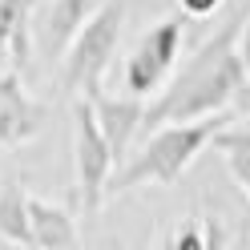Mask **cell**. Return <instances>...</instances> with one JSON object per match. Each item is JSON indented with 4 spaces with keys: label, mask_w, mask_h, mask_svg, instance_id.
<instances>
[{
    "label": "cell",
    "mask_w": 250,
    "mask_h": 250,
    "mask_svg": "<svg viewBox=\"0 0 250 250\" xmlns=\"http://www.w3.org/2000/svg\"><path fill=\"white\" fill-rule=\"evenodd\" d=\"M218 153L226 158L234 182L242 186V194L250 198V125H222L210 142Z\"/></svg>",
    "instance_id": "obj_12"
},
{
    "label": "cell",
    "mask_w": 250,
    "mask_h": 250,
    "mask_svg": "<svg viewBox=\"0 0 250 250\" xmlns=\"http://www.w3.org/2000/svg\"><path fill=\"white\" fill-rule=\"evenodd\" d=\"M0 238L17 246H33V198L17 178L0 186Z\"/></svg>",
    "instance_id": "obj_10"
},
{
    "label": "cell",
    "mask_w": 250,
    "mask_h": 250,
    "mask_svg": "<svg viewBox=\"0 0 250 250\" xmlns=\"http://www.w3.org/2000/svg\"><path fill=\"white\" fill-rule=\"evenodd\" d=\"M226 121H230L226 113H210L198 121L158 125L149 142L109 178V194H125V190H137V186H174Z\"/></svg>",
    "instance_id": "obj_2"
},
{
    "label": "cell",
    "mask_w": 250,
    "mask_h": 250,
    "mask_svg": "<svg viewBox=\"0 0 250 250\" xmlns=\"http://www.w3.org/2000/svg\"><path fill=\"white\" fill-rule=\"evenodd\" d=\"M238 33H242V17H234L182 69H174V77L146 105L149 129L169 125V121H198L210 113H226V105L246 89V77H250L238 53Z\"/></svg>",
    "instance_id": "obj_1"
},
{
    "label": "cell",
    "mask_w": 250,
    "mask_h": 250,
    "mask_svg": "<svg viewBox=\"0 0 250 250\" xmlns=\"http://www.w3.org/2000/svg\"><path fill=\"white\" fill-rule=\"evenodd\" d=\"M33 4L37 0H0V61L12 69L28 65V33H33Z\"/></svg>",
    "instance_id": "obj_9"
},
{
    "label": "cell",
    "mask_w": 250,
    "mask_h": 250,
    "mask_svg": "<svg viewBox=\"0 0 250 250\" xmlns=\"http://www.w3.org/2000/svg\"><path fill=\"white\" fill-rule=\"evenodd\" d=\"M44 125V105L24 93L21 73H0V149H17L33 142Z\"/></svg>",
    "instance_id": "obj_6"
},
{
    "label": "cell",
    "mask_w": 250,
    "mask_h": 250,
    "mask_svg": "<svg viewBox=\"0 0 250 250\" xmlns=\"http://www.w3.org/2000/svg\"><path fill=\"white\" fill-rule=\"evenodd\" d=\"M238 53H242L246 69H250V17H242V33H238Z\"/></svg>",
    "instance_id": "obj_14"
},
{
    "label": "cell",
    "mask_w": 250,
    "mask_h": 250,
    "mask_svg": "<svg viewBox=\"0 0 250 250\" xmlns=\"http://www.w3.org/2000/svg\"><path fill=\"white\" fill-rule=\"evenodd\" d=\"M182 17H162L149 33L133 44L129 61H125V93L149 97L158 93L178 69V53H182Z\"/></svg>",
    "instance_id": "obj_5"
},
{
    "label": "cell",
    "mask_w": 250,
    "mask_h": 250,
    "mask_svg": "<svg viewBox=\"0 0 250 250\" xmlns=\"http://www.w3.org/2000/svg\"><path fill=\"white\" fill-rule=\"evenodd\" d=\"M93 109H97V121H101L109 146H113L117 162H121L129 142H133V133L146 125L142 97H137V93H125V97H105V93H97V97H93Z\"/></svg>",
    "instance_id": "obj_7"
},
{
    "label": "cell",
    "mask_w": 250,
    "mask_h": 250,
    "mask_svg": "<svg viewBox=\"0 0 250 250\" xmlns=\"http://www.w3.org/2000/svg\"><path fill=\"white\" fill-rule=\"evenodd\" d=\"M178 4H182L186 17H210V12L222 4V0H178Z\"/></svg>",
    "instance_id": "obj_13"
},
{
    "label": "cell",
    "mask_w": 250,
    "mask_h": 250,
    "mask_svg": "<svg viewBox=\"0 0 250 250\" xmlns=\"http://www.w3.org/2000/svg\"><path fill=\"white\" fill-rule=\"evenodd\" d=\"M117 153L97 121L93 97H73V174H77V202L81 210L93 214L109 194Z\"/></svg>",
    "instance_id": "obj_4"
},
{
    "label": "cell",
    "mask_w": 250,
    "mask_h": 250,
    "mask_svg": "<svg viewBox=\"0 0 250 250\" xmlns=\"http://www.w3.org/2000/svg\"><path fill=\"white\" fill-rule=\"evenodd\" d=\"M105 4V0H53L49 17H44V53L49 57H65L69 41L81 33V24Z\"/></svg>",
    "instance_id": "obj_8"
},
{
    "label": "cell",
    "mask_w": 250,
    "mask_h": 250,
    "mask_svg": "<svg viewBox=\"0 0 250 250\" xmlns=\"http://www.w3.org/2000/svg\"><path fill=\"white\" fill-rule=\"evenodd\" d=\"M125 24V0H105L81 24V33L69 41L65 57H61V85L73 97H97L109 65H113L117 41Z\"/></svg>",
    "instance_id": "obj_3"
},
{
    "label": "cell",
    "mask_w": 250,
    "mask_h": 250,
    "mask_svg": "<svg viewBox=\"0 0 250 250\" xmlns=\"http://www.w3.org/2000/svg\"><path fill=\"white\" fill-rule=\"evenodd\" d=\"M33 246L41 250H61V246H77V222L65 206L57 202L33 198Z\"/></svg>",
    "instance_id": "obj_11"
}]
</instances>
